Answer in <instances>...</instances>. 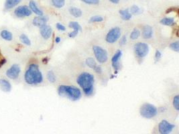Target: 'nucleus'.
<instances>
[{
  "label": "nucleus",
  "mask_w": 179,
  "mask_h": 134,
  "mask_svg": "<svg viewBox=\"0 0 179 134\" xmlns=\"http://www.w3.org/2000/svg\"><path fill=\"white\" fill-rule=\"evenodd\" d=\"M24 79L27 84L30 85H38L43 81V76L36 64H31L24 74Z\"/></svg>",
  "instance_id": "nucleus-1"
},
{
  "label": "nucleus",
  "mask_w": 179,
  "mask_h": 134,
  "mask_svg": "<svg viewBox=\"0 0 179 134\" xmlns=\"http://www.w3.org/2000/svg\"><path fill=\"white\" fill-rule=\"evenodd\" d=\"M77 82L86 95L89 96L93 93L95 82V78L93 74L87 72H83L78 76Z\"/></svg>",
  "instance_id": "nucleus-2"
},
{
  "label": "nucleus",
  "mask_w": 179,
  "mask_h": 134,
  "mask_svg": "<svg viewBox=\"0 0 179 134\" xmlns=\"http://www.w3.org/2000/svg\"><path fill=\"white\" fill-rule=\"evenodd\" d=\"M59 95L67 97L72 101H77L81 97V91L77 87L69 85H60L58 88Z\"/></svg>",
  "instance_id": "nucleus-3"
},
{
  "label": "nucleus",
  "mask_w": 179,
  "mask_h": 134,
  "mask_svg": "<svg viewBox=\"0 0 179 134\" xmlns=\"http://www.w3.org/2000/svg\"><path fill=\"white\" fill-rule=\"evenodd\" d=\"M140 113L142 117L146 119H152L156 115L158 109L154 105L150 103H144L140 107Z\"/></svg>",
  "instance_id": "nucleus-4"
},
{
  "label": "nucleus",
  "mask_w": 179,
  "mask_h": 134,
  "mask_svg": "<svg viewBox=\"0 0 179 134\" xmlns=\"http://www.w3.org/2000/svg\"><path fill=\"white\" fill-rule=\"evenodd\" d=\"M93 50L96 59L99 63H105L108 59V54L107 52L103 48L99 46L95 45L93 46Z\"/></svg>",
  "instance_id": "nucleus-5"
},
{
  "label": "nucleus",
  "mask_w": 179,
  "mask_h": 134,
  "mask_svg": "<svg viewBox=\"0 0 179 134\" xmlns=\"http://www.w3.org/2000/svg\"><path fill=\"white\" fill-rule=\"evenodd\" d=\"M134 52L136 56L140 58H143L147 56L149 52V46L146 43L138 42L134 46Z\"/></svg>",
  "instance_id": "nucleus-6"
},
{
  "label": "nucleus",
  "mask_w": 179,
  "mask_h": 134,
  "mask_svg": "<svg viewBox=\"0 0 179 134\" xmlns=\"http://www.w3.org/2000/svg\"><path fill=\"white\" fill-rule=\"evenodd\" d=\"M121 36V30L118 27H115V28L111 29L107 34L105 40L109 44L115 43L119 40V38Z\"/></svg>",
  "instance_id": "nucleus-7"
},
{
  "label": "nucleus",
  "mask_w": 179,
  "mask_h": 134,
  "mask_svg": "<svg viewBox=\"0 0 179 134\" xmlns=\"http://www.w3.org/2000/svg\"><path fill=\"white\" fill-rule=\"evenodd\" d=\"M174 127V125L169 123L166 120H162L158 125V131L161 134H168L172 131Z\"/></svg>",
  "instance_id": "nucleus-8"
},
{
  "label": "nucleus",
  "mask_w": 179,
  "mask_h": 134,
  "mask_svg": "<svg viewBox=\"0 0 179 134\" xmlns=\"http://www.w3.org/2000/svg\"><path fill=\"white\" fill-rule=\"evenodd\" d=\"M32 11L30 7L26 5H21L17 7L14 10L15 16L18 18H25V17L30 16L32 15Z\"/></svg>",
  "instance_id": "nucleus-9"
},
{
  "label": "nucleus",
  "mask_w": 179,
  "mask_h": 134,
  "mask_svg": "<svg viewBox=\"0 0 179 134\" xmlns=\"http://www.w3.org/2000/svg\"><path fill=\"white\" fill-rule=\"evenodd\" d=\"M21 72V68L18 64H14L6 71V76L10 79H16Z\"/></svg>",
  "instance_id": "nucleus-10"
},
{
  "label": "nucleus",
  "mask_w": 179,
  "mask_h": 134,
  "mask_svg": "<svg viewBox=\"0 0 179 134\" xmlns=\"http://www.w3.org/2000/svg\"><path fill=\"white\" fill-rule=\"evenodd\" d=\"M40 33L42 37L45 40L49 39L53 34V29L49 25H44L40 28Z\"/></svg>",
  "instance_id": "nucleus-11"
},
{
  "label": "nucleus",
  "mask_w": 179,
  "mask_h": 134,
  "mask_svg": "<svg viewBox=\"0 0 179 134\" xmlns=\"http://www.w3.org/2000/svg\"><path fill=\"white\" fill-rule=\"evenodd\" d=\"M69 28L73 29V31L69 34V36L70 38H75L78 35L79 32H81L82 30V28L81 26V25L77 22H71L69 23Z\"/></svg>",
  "instance_id": "nucleus-12"
},
{
  "label": "nucleus",
  "mask_w": 179,
  "mask_h": 134,
  "mask_svg": "<svg viewBox=\"0 0 179 134\" xmlns=\"http://www.w3.org/2000/svg\"><path fill=\"white\" fill-rule=\"evenodd\" d=\"M85 63L87 64V66L89 67L90 68L95 70V71L98 74H101L102 72V69L101 68V66H98L96 63L95 60H94L93 58H88L86 59Z\"/></svg>",
  "instance_id": "nucleus-13"
},
{
  "label": "nucleus",
  "mask_w": 179,
  "mask_h": 134,
  "mask_svg": "<svg viewBox=\"0 0 179 134\" xmlns=\"http://www.w3.org/2000/svg\"><path fill=\"white\" fill-rule=\"evenodd\" d=\"M122 56V52L121 50H117L111 58V64L115 70L119 69V60Z\"/></svg>",
  "instance_id": "nucleus-14"
},
{
  "label": "nucleus",
  "mask_w": 179,
  "mask_h": 134,
  "mask_svg": "<svg viewBox=\"0 0 179 134\" xmlns=\"http://www.w3.org/2000/svg\"><path fill=\"white\" fill-rule=\"evenodd\" d=\"M47 22L48 18L47 17H44L43 16H38L34 18L33 21H32V24H33L34 26L40 28V27L44 26V25L47 24Z\"/></svg>",
  "instance_id": "nucleus-15"
},
{
  "label": "nucleus",
  "mask_w": 179,
  "mask_h": 134,
  "mask_svg": "<svg viewBox=\"0 0 179 134\" xmlns=\"http://www.w3.org/2000/svg\"><path fill=\"white\" fill-rule=\"evenodd\" d=\"M153 29L149 25H146L143 27L142 30V36L144 39H150L152 37Z\"/></svg>",
  "instance_id": "nucleus-16"
},
{
  "label": "nucleus",
  "mask_w": 179,
  "mask_h": 134,
  "mask_svg": "<svg viewBox=\"0 0 179 134\" xmlns=\"http://www.w3.org/2000/svg\"><path fill=\"white\" fill-rule=\"evenodd\" d=\"M0 89L4 92H10L11 90V85L8 80L4 78L0 79Z\"/></svg>",
  "instance_id": "nucleus-17"
},
{
  "label": "nucleus",
  "mask_w": 179,
  "mask_h": 134,
  "mask_svg": "<svg viewBox=\"0 0 179 134\" xmlns=\"http://www.w3.org/2000/svg\"><path fill=\"white\" fill-rule=\"evenodd\" d=\"M29 7L31 9L32 12L34 13L37 16H43V11L38 8V7L37 6V5H36V3L34 1L31 0L30 1V3H29Z\"/></svg>",
  "instance_id": "nucleus-18"
},
{
  "label": "nucleus",
  "mask_w": 179,
  "mask_h": 134,
  "mask_svg": "<svg viewBox=\"0 0 179 134\" xmlns=\"http://www.w3.org/2000/svg\"><path fill=\"white\" fill-rule=\"evenodd\" d=\"M22 0H5V9H10L16 7L17 5L21 2Z\"/></svg>",
  "instance_id": "nucleus-19"
},
{
  "label": "nucleus",
  "mask_w": 179,
  "mask_h": 134,
  "mask_svg": "<svg viewBox=\"0 0 179 134\" xmlns=\"http://www.w3.org/2000/svg\"><path fill=\"white\" fill-rule=\"evenodd\" d=\"M119 14H120L122 19L124 20H130L132 17V14L130 13V9H121L119 11Z\"/></svg>",
  "instance_id": "nucleus-20"
},
{
  "label": "nucleus",
  "mask_w": 179,
  "mask_h": 134,
  "mask_svg": "<svg viewBox=\"0 0 179 134\" xmlns=\"http://www.w3.org/2000/svg\"><path fill=\"white\" fill-rule=\"evenodd\" d=\"M69 13L72 15L73 16H74L75 18H80L82 16L83 12L79 8L76 7H71L69 9Z\"/></svg>",
  "instance_id": "nucleus-21"
},
{
  "label": "nucleus",
  "mask_w": 179,
  "mask_h": 134,
  "mask_svg": "<svg viewBox=\"0 0 179 134\" xmlns=\"http://www.w3.org/2000/svg\"><path fill=\"white\" fill-rule=\"evenodd\" d=\"M0 36L2 39L6 40V41H11L13 39L12 33L7 30H3L0 32Z\"/></svg>",
  "instance_id": "nucleus-22"
},
{
  "label": "nucleus",
  "mask_w": 179,
  "mask_h": 134,
  "mask_svg": "<svg viewBox=\"0 0 179 134\" xmlns=\"http://www.w3.org/2000/svg\"><path fill=\"white\" fill-rule=\"evenodd\" d=\"M175 23L176 22L174 18H164L160 20V24L166 26H174Z\"/></svg>",
  "instance_id": "nucleus-23"
},
{
  "label": "nucleus",
  "mask_w": 179,
  "mask_h": 134,
  "mask_svg": "<svg viewBox=\"0 0 179 134\" xmlns=\"http://www.w3.org/2000/svg\"><path fill=\"white\" fill-rule=\"evenodd\" d=\"M52 4L57 8H62L65 5V0H51Z\"/></svg>",
  "instance_id": "nucleus-24"
},
{
  "label": "nucleus",
  "mask_w": 179,
  "mask_h": 134,
  "mask_svg": "<svg viewBox=\"0 0 179 134\" xmlns=\"http://www.w3.org/2000/svg\"><path fill=\"white\" fill-rule=\"evenodd\" d=\"M20 41L25 45H26V46L31 45V41H30V38H29L28 36L26 35V34H21L20 36Z\"/></svg>",
  "instance_id": "nucleus-25"
},
{
  "label": "nucleus",
  "mask_w": 179,
  "mask_h": 134,
  "mask_svg": "<svg viewBox=\"0 0 179 134\" xmlns=\"http://www.w3.org/2000/svg\"><path fill=\"white\" fill-rule=\"evenodd\" d=\"M140 36V31L138 28H134V30L131 32L130 34V38L132 40H135L138 39Z\"/></svg>",
  "instance_id": "nucleus-26"
},
{
  "label": "nucleus",
  "mask_w": 179,
  "mask_h": 134,
  "mask_svg": "<svg viewBox=\"0 0 179 134\" xmlns=\"http://www.w3.org/2000/svg\"><path fill=\"white\" fill-rule=\"evenodd\" d=\"M130 11L132 14L134 15H138L140 14V13H141L142 12L141 9H140L138 6H137V5H133V6L131 7Z\"/></svg>",
  "instance_id": "nucleus-27"
},
{
  "label": "nucleus",
  "mask_w": 179,
  "mask_h": 134,
  "mask_svg": "<svg viewBox=\"0 0 179 134\" xmlns=\"http://www.w3.org/2000/svg\"><path fill=\"white\" fill-rule=\"evenodd\" d=\"M47 78L49 82L54 83L56 82V76L53 71H49L47 73Z\"/></svg>",
  "instance_id": "nucleus-28"
},
{
  "label": "nucleus",
  "mask_w": 179,
  "mask_h": 134,
  "mask_svg": "<svg viewBox=\"0 0 179 134\" xmlns=\"http://www.w3.org/2000/svg\"><path fill=\"white\" fill-rule=\"evenodd\" d=\"M172 104L174 108L176 111L179 110V96L178 95H176V96L174 97L173 98V101H172Z\"/></svg>",
  "instance_id": "nucleus-29"
},
{
  "label": "nucleus",
  "mask_w": 179,
  "mask_h": 134,
  "mask_svg": "<svg viewBox=\"0 0 179 134\" xmlns=\"http://www.w3.org/2000/svg\"><path fill=\"white\" fill-rule=\"evenodd\" d=\"M170 48L173 51L175 52H178L179 51V42L176 41L174 42L171 43L170 44Z\"/></svg>",
  "instance_id": "nucleus-30"
},
{
  "label": "nucleus",
  "mask_w": 179,
  "mask_h": 134,
  "mask_svg": "<svg viewBox=\"0 0 179 134\" xmlns=\"http://www.w3.org/2000/svg\"><path fill=\"white\" fill-rule=\"evenodd\" d=\"M89 21H90V22H91V23L101 22H103V17L100 16H95L91 17V18H90Z\"/></svg>",
  "instance_id": "nucleus-31"
},
{
  "label": "nucleus",
  "mask_w": 179,
  "mask_h": 134,
  "mask_svg": "<svg viewBox=\"0 0 179 134\" xmlns=\"http://www.w3.org/2000/svg\"><path fill=\"white\" fill-rule=\"evenodd\" d=\"M81 1L89 5H97L99 3V0H81Z\"/></svg>",
  "instance_id": "nucleus-32"
},
{
  "label": "nucleus",
  "mask_w": 179,
  "mask_h": 134,
  "mask_svg": "<svg viewBox=\"0 0 179 134\" xmlns=\"http://www.w3.org/2000/svg\"><path fill=\"white\" fill-rule=\"evenodd\" d=\"M162 57V53L160 50H156L155 53V60L158 62Z\"/></svg>",
  "instance_id": "nucleus-33"
},
{
  "label": "nucleus",
  "mask_w": 179,
  "mask_h": 134,
  "mask_svg": "<svg viewBox=\"0 0 179 134\" xmlns=\"http://www.w3.org/2000/svg\"><path fill=\"white\" fill-rule=\"evenodd\" d=\"M56 27H57V30H59V31H65V30H66L65 26H63V24H60V23H57V25H56Z\"/></svg>",
  "instance_id": "nucleus-34"
},
{
  "label": "nucleus",
  "mask_w": 179,
  "mask_h": 134,
  "mask_svg": "<svg viewBox=\"0 0 179 134\" xmlns=\"http://www.w3.org/2000/svg\"><path fill=\"white\" fill-rule=\"evenodd\" d=\"M127 42V37L126 36H124L123 37H122V38H121L120 41H119V45L120 46H124L126 44Z\"/></svg>",
  "instance_id": "nucleus-35"
},
{
  "label": "nucleus",
  "mask_w": 179,
  "mask_h": 134,
  "mask_svg": "<svg viewBox=\"0 0 179 134\" xmlns=\"http://www.w3.org/2000/svg\"><path fill=\"white\" fill-rule=\"evenodd\" d=\"M6 62H7V60L5 58H1V60H0V68H1V67H2L3 65L5 64V63H6Z\"/></svg>",
  "instance_id": "nucleus-36"
},
{
  "label": "nucleus",
  "mask_w": 179,
  "mask_h": 134,
  "mask_svg": "<svg viewBox=\"0 0 179 134\" xmlns=\"http://www.w3.org/2000/svg\"><path fill=\"white\" fill-rule=\"evenodd\" d=\"M111 3H115V4H117L119 2V0H109Z\"/></svg>",
  "instance_id": "nucleus-37"
},
{
  "label": "nucleus",
  "mask_w": 179,
  "mask_h": 134,
  "mask_svg": "<svg viewBox=\"0 0 179 134\" xmlns=\"http://www.w3.org/2000/svg\"><path fill=\"white\" fill-rule=\"evenodd\" d=\"M61 38H60V37H56V38H55V42L57 43H59L60 42H61Z\"/></svg>",
  "instance_id": "nucleus-38"
},
{
  "label": "nucleus",
  "mask_w": 179,
  "mask_h": 134,
  "mask_svg": "<svg viewBox=\"0 0 179 134\" xmlns=\"http://www.w3.org/2000/svg\"><path fill=\"white\" fill-rule=\"evenodd\" d=\"M0 55H1V50H0Z\"/></svg>",
  "instance_id": "nucleus-39"
}]
</instances>
